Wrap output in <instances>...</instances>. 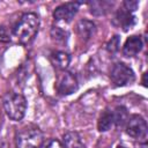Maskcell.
Instances as JSON below:
<instances>
[{"label": "cell", "instance_id": "1", "mask_svg": "<svg viewBox=\"0 0 148 148\" xmlns=\"http://www.w3.org/2000/svg\"><path fill=\"white\" fill-rule=\"evenodd\" d=\"M39 29V18L35 13H25L14 27V36L21 44H29Z\"/></svg>", "mask_w": 148, "mask_h": 148}, {"label": "cell", "instance_id": "2", "mask_svg": "<svg viewBox=\"0 0 148 148\" xmlns=\"http://www.w3.org/2000/svg\"><path fill=\"white\" fill-rule=\"evenodd\" d=\"M2 104L7 116L12 120L18 121L24 117L27 110V99L22 94L15 91L6 92L2 99Z\"/></svg>", "mask_w": 148, "mask_h": 148}, {"label": "cell", "instance_id": "3", "mask_svg": "<svg viewBox=\"0 0 148 148\" xmlns=\"http://www.w3.org/2000/svg\"><path fill=\"white\" fill-rule=\"evenodd\" d=\"M44 135L36 126H25L16 134V148H42Z\"/></svg>", "mask_w": 148, "mask_h": 148}, {"label": "cell", "instance_id": "4", "mask_svg": "<svg viewBox=\"0 0 148 148\" xmlns=\"http://www.w3.org/2000/svg\"><path fill=\"white\" fill-rule=\"evenodd\" d=\"M110 79L111 82L117 86V87H125L131 84L134 79V72L132 71L131 67H128L126 64L124 62H117L112 66L111 71H110Z\"/></svg>", "mask_w": 148, "mask_h": 148}, {"label": "cell", "instance_id": "5", "mask_svg": "<svg viewBox=\"0 0 148 148\" xmlns=\"http://www.w3.org/2000/svg\"><path fill=\"white\" fill-rule=\"evenodd\" d=\"M126 133L139 141L146 142L147 139V123L146 120L139 116V114H133L131 116L127 121H126Z\"/></svg>", "mask_w": 148, "mask_h": 148}, {"label": "cell", "instance_id": "6", "mask_svg": "<svg viewBox=\"0 0 148 148\" xmlns=\"http://www.w3.org/2000/svg\"><path fill=\"white\" fill-rule=\"evenodd\" d=\"M79 88L77 79L72 72H64L57 83V90L61 95H71L74 91H76Z\"/></svg>", "mask_w": 148, "mask_h": 148}, {"label": "cell", "instance_id": "7", "mask_svg": "<svg viewBox=\"0 0 148 148\" xmlns=\"http://www.w3.org/2000/svg\"><path fill=\"white\" fill-rule=\"evenodd\" d=\"M79 6V2H66L58 6L53 12L54 20L59 22H71L77 13Z\"/></svg>", "mask_w": 148, "mask_h": 148}, {"label": "cell", "instance_id": "8", "mask_svg": "<svg viewBox=\"0 0 148 148\" xmlns=\"http://www.w3.org/2000/svg\"><path fill=\"white\" fill-rule=\"evenodd\" d=\"M142 39L140 36H131L126 39L123 46V54L125 57H134L142 49Z\"/></svg>", "mask_w": 148, "mask_h": 148}, {"label": "cell", "instance_id": "9", "mask_svg": "<svg viewBox=\"0 0 148 148\" xmlns=\"http://www.w3.org/2000/svg\"><path fill=\"white\" fill-rule=\"evenodd\" d=\"M96 31V25L92 21L82 18L76 23V32L83 40H89Z\"/></svg>", "mask_w": 148, "mask_h": 148}, {"label": "cell", "instance_id": "10", "mask_svg": "<svg viewBox=\"0 0 148 148\" xmlns=\"http://www.w3.org/2000/svg\"><path fill=\"white\" fill-rule=\"evenodd\" d=\"M114 22L123 28L124 31H127L128 29H131L134 23H135V17L133 16V14L128 10H126L124 7L121 9H119L114 16Z\"/></svg>", "mask_w": 148, "mask_h": 148}, {"label": "cell", "instance_id": "11", "mask_svg": "<svg viewBox=\"0 0 148 148\" xmlns=\"http://www.w3.org/2000/svg\"><path fill=\"white\" fill-rule=\"evenodd\" d=\"M51 62L57 69L65 71L71 62V57L64 51H56L51 54Z\"/></svg>", "mask_w": 148, "mask_h": 148}, {"label": "cell", "instance_id": "12", "mask_svg": "<svg viewBox=\"0 0 148 148\" xmlns=\"http://www.w3.org/2000/svg\"><path fill=\"white\" fill-rule=\"evenodd\" d=\"M64 148H86L83 145L81 136L76 132H68L64 135L62 140Z\"/></svg>", "mask_w": 148, "mask_h": 148}, {"label": "cell", "instance_id": "13", "mask_svg": "<svg viewBox=\"0 0 148 148\" xmlns=\"http://www.w3.org/2000/svg\"><path fill=\"white\" fill-rule=\"evenodd\" d=\"M113 125V114L112 111H110L109 109L104 110L102 112V114L98 118L97 121V128L99 132H106L109 131Z\"/></svg>", "mask_w": 148, "mask_h": 148}, {"label": "cell", "instance_id": "14", "mask_svg": "<svg viewBox=\"0 0 148 148\" xmlns=\"http://www.w3.org/2000/svg\"><path fill=\"white\" fill-rule=\"evenodd\" d=\"M89 7H90L91 14H94L96 16H101V15H105L112 8V2H110V1H92V2H89Z\"/></svg>", "mask_w": 148, "mask_h": 148}, {"label": "cell", "instance_id": "15", "mask_svg": "<svg viewBox=\"0 0 148 148\" xmlns=\"http://www.w3.org/2000/svg\"><path fill=\"white\" fill-rule=\"evenodd\" d=\"M113 114V124H116V126H123L126 124L127 119H128V113L125 106H117L114 109V111L112 112Z\"/></svg>", "mask_w": 148, "mask_h": 148}, {"label": "cell", "instance_id": "16", "mask_svg": "<svg viewBox=\"0 0 148 148\" xmlns=\"http://www.w3.org/2000/svg\"><path fill=\"white\" fill-rule=\"evenodd\" d=\"M51 36L53 40H56L57 43H61V44H65L68 39V32L60 27H53L51 29Z\"/></svg>", "mask_w": 148, "mask_h": 148}, {"label": "cell", "instance_id": "17", "mask_svg": "<svg viewBox=\"0 0 148 148\" xmlns=\"http://www.w3.org/2000/svg\"><path fill=\"white\" fill-rule=\"evenodd\" d=\"M119 44H120L119 37H118V36H113V37L109 40V43L106 44V50H108L110 53H116V52L118 51V49H119Z\"/></svg>", "mask_w": 148, "mask_h": 148}, {"label": "cell", "instance_id": "18", "mask_svg": "<svg viewBox=\"0 0 148 148\" xmlns=\"http://www.w3.org/2000/svg\"><path fill=\"white\" fill-rule=\"evenodd\" d=\"M123 7H124L126 10L133 13V12L136 9V7H138V1H125V2L123 3Z\"/></svg>", "mask_w": 148, "mask_h": 148}, {"label": "cell", "instance_id": "19", "mask_svg": "<svg viewBox=\"0 0 148 148\" xmlns=\"http://www.w3.org/2000/svg\"><path fill=\"white\" fill-rule=\"evenodd\" d=\"M10 40L9 35L5 27H0V42H8Z\"/></svg>", "mask_w": 148, "mask_h": 148}, {"label": "cell", "instance_id": "20", "mask_svg": "<svg viewBox=\"0 0 148 148\" xmlns=\"http://www.w3.org/2000/svg\"><path fill=\"white\" fill-rule=\"evenodd\" d=\"M46 148H64V145H62L59 140L53 139V140H51V141L47 143Z\"/></svg>", "mask_w": 148, "mask_h": 148}, {"label": "cell", "instance_id": "21", "mask_svg": "<svg viewBox=\"0 0 148 148\" xmlns=\"http://www.w3.org/2000/svg\"><path fill=\"white\" fill-rule=\"evenodd\" d=\"M142 82H143V84L146 86V73L143 74V80H142Z\"/></svg>", "mask_w": 148, "mask_h": 148}, {"label": "cell", "instance_id": "22", "mask_svg": "<svg viewBox=\"0 0 148 148\" xmlns=\"http://www.w3.org/2000/svg\"><path fill=\"white\" fill-rule=\"evenodd\" d=\"M117 148H127V147H125V146H121V145H120V146H118Z\"/></svg>", "mask_w": 148, "mask_h": 148}]
</instances>
